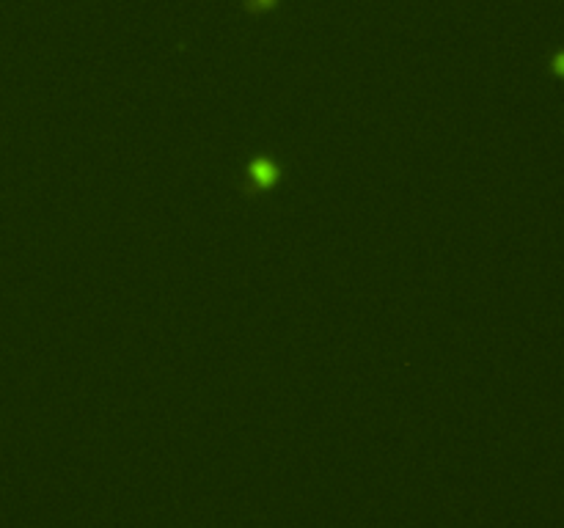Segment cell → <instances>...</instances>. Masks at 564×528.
Instances as JSON below:
<instances>
[{
	"mask_svg": "<svg viewBox=\"0 0 564 528\" xmlns=\"http://www.w3.org/2000/svg\"><path fill=\"white\" fill-rule=\"evenodd\" d=\"M554 66H556V72H559V74H564V52L556 58V61H554Z\"/></svg>",
	"mask_w": 564,
	"mask_h": 528,
	"instance_id": "cell-1",
	"label": "cell"
}]
</instances>
